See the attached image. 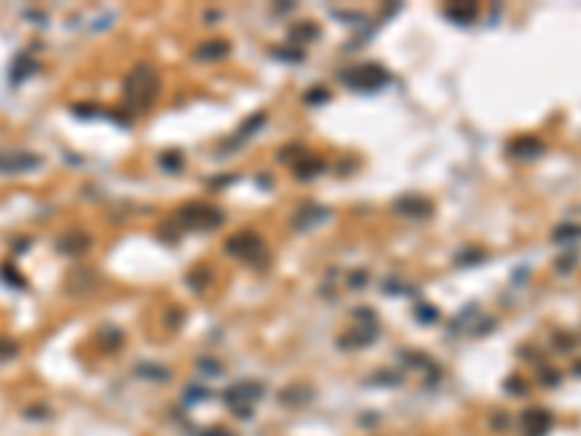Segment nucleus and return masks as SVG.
<instances>
[{
    "instance_id": "1",
    "label": "nucleus",
    "mask_w": 581,
    "mask_h": 436,
    "mask_svg": "<svg viewBox=\"0 0 581 436\" xmlns=\"http://www.w3.org/2000/svg\"><path fill=\"white\" fill-rule=\"evenodd\" d=\"M523 428L529 430V436H541L549 430V413L546 410H529L523 416Z\"/></svg>"
},
{
    "instance_id": "2",
    "label": "nucleus",
    "mask_w": 581,
    "mask_h": 436,
    "mask_svg": "<svg viewBox=\"0 0 581 436\" xmlns=\"http://www.w3.org/2000/svg\"><path fill=\"white\" fill-rule=\"evenodd\" d=\"M575 238V236H581V227H561V230H555V238Z\"/></svg>"
},
{
    "instance_id": "3",
    "label": "nucleus",
    "mask_w": 581,
    "mask_h": 436,
    "mask_svg": "<svg viewBox=\"0 0 581 436\" xmlns=\"http://www.w3.org/2000/svg\"><path fill=\"white\" fill-rule=\"evenodd\" d=\"M15 349H18V347H15L12 340H0V358H9V355H15Z\"/></svg>"
},
{
    "instance_id": "4",
    "label": "nucleus",
    "mask_w": 581,
    "mask_h": 436,
    "mask_svg": "<svg viewBox=\"0 0 581 436\" xmlns=\"http://www.w3.org/2000/svg\"><path fill=\"white\" fill-rule=\"evenodd\" d=\"M575 369H578V372H581V364H578V367H575Z\"/></svg>"
}]
</instances>
